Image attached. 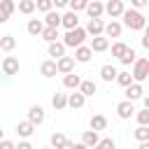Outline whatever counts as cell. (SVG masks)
I'll return each mask as SVG.
<instances>
[{
	"instance_id": "obj_1",
	"label": "cell",
	"mask_w": 149,
	"mask_h": 149,
	"mask_svg": "<svg viewBox=\"0 0 149 149\" xmlns=\"http://www.w3.org/2000/svg\"><path fill=\"white\" fill-rule=\"evenodd\" d=\"M123 23L130 28V30H144V26H147V19H144V14L140 12V9H126L123 14Z\"/></svg>"
},
{
	"instance_id": "obj_2",
	"label": "cell",
	"mask_w": 149,
	"mask_h": 149,
	"mask_svg": "<svg viewBox=\"0 0 149 149\" xmlns=\"http://www.w3.org/2000/svg\"><path fill=\"white\" fill-rule=\"evenodd\" d=\"M88 37V33H86V28H72V30H68L65 35H63V44L65 47H72V49H77V47H81L84 44V40Z\"/></svg>"
},
{
	"instance_id": "obj_3",
	"label": "cell",
	"mask_w": 149,
	"mask_h": 149,
	"mask_svg": "<svg viewBox=\"0 0 149 149\" xmlns=\"http://www.w3.org/2000/svg\"><path fill=\"white\" fill-rule=\"evenodd\" d=\"M130 74H133L135 81L142 84V81L149 77V58H137V61L133 63V72H130Z\"/></svg>"
},
{
	"instance_id": "obj_4",
	"label": "cell",
	"mask_w": 149,
	"mask_h": 149,
	"mask_svg": "<svg viewBox=\"0 0 149 149\" xmlns=\"http://www.w3.org/2000/svg\"><path fill=\"white\" fill-rule=\"evenodd\" d=\"M74 56H61L58 61H56V65H58V72L61 74H70V72H74Z\"/></svg>"
},
{
	"instance_id": "obj_5",
	"label": "cell",
	"mask_w": 149,
	"mask_h": 149,
	"mask_svg": "<svg viewBox=\"0 0 149 149\" xmlns=\"http://www.w3.org/2000/svg\"><path fill=\"white\" fill-rule=\"evenodd\" d=\"M2 72H5L7 77L16 74V72H19V58H16V56H5V58H2Z\"/></svg>"
},
{
	"instance_id": "obj_6",
	"label": "cell",
	"mask_w": 149,
	"mask_h": 149,
	"mask_svg": "<svg viewBox=\"0 0 149 149\" xmlns=\"http://www.w3.org/2000/svg\"><path fill=\"white\" fill-rule=\"evenodd\" d=\"M105 12H107L112 19H119V16L126 12V7H123V0H109V2L105 5Z\"/></svg>"
},
{
	"instance_id": "obj_7",
	"label": "cell",
	"mask_w": 149,
	"mask_h": 149,
	"mask_svg": "<svg viewBox=\"0 0 149 149\" xmlns=\"http://www.w3.org/2000/svg\"><path fill=\"white\" fill-rule=\"evenodd\" d=\"M133 112H135V107H133V100H121L119 105H116V114H119V119H130L133 116Z\"/></svg>"
},
{
	"instance_id": "obj_8",
	"label": "cell",
	"mask_w": 149,
	"mask_h": 149,
	"mask_svg": "<svg viewBox=\"0 0 149 149\" xmlns=\"http://www.w3.org/2000/svg\"><path fill=\"white\" fill-rule=\"evenodd\" d=\"M86 33L93 35V37L102 35V33H105V23H102V19H88V23H86Z\"/></svg>"
},
{
	"instance_id": "obj_9",
	"label": "cell",
	"mask_w": 149,
	"mask_h": 149,
	"mask_svg": "<svg viewBox=\"0 0 149 149\" xmlns=\"http://www.w3.org/2000/svg\"><path fill=\"white\" fill-rule=\"evenodd\" d=\"M84 102H86V95L77 88L74 93H70L68 95V107H72V109H81L84 107Z\"/></svg>"
},
{
	"instance_id": "obj_10",
	"label": "cell",
	"mask_w": 149,
	"mask_h": 149,
	"mask_svg": "<svg viewBox=\"0 0 149 149\" xmlns=\"http://www.w3.org/2000/svg\"><path fill=\"white\" fill-rule=\"evenodd\" d=\"M28 121H33L35 126H40V123L44 121V107H42V105H33V107L28 109Z\"/></svg>"
},
{
	"instance_id": "obj_11",
	"label": "cell",
	"mask_w": 149,
	"mask_h": 149,
	"mask_svg": "<svg viewBox=\"0 0 149 149\" xmlns=\"http://www.w3.org/2000/svg\"><path fill=\"white\" fill-rule=\"evenodd\" d=\"M86 14H88L91 19H100V16L105 14V5H102V2H98V0H91V2H88V7H86Z\"/></svg>"
},
{
	"instance_id": "obj_12",
	"label": "cell",
	"mask_w": 149,
	"mask_h": 149,
	"mask_svg": "<svg viewBox=\"0 0 149 149\" xmlns=\"http://www.w3.org/2000/svg\"><path fill=\"white\" fill-rule=\"evenodd\" d=\"M61 26H63L65 30L77 28V26H79V16H77V12H72V9H70V12H65V14H63V23H61Z\"/></svg>"
},
{
	"instance_id": "obj_13",
	"label": "cell",
	"mask_w": 149,
	"mask_h": 149,
	"mask_svg": "<svg viewBox=\"0 0 149 149\" xmlns=\"http://www.w3.org/2000/svg\"><path fill=\"white\" fill-rule=\"evenodd\" d=\"M44 28H47V23H44V21H40V19H30V21H28V26H26V30H28L33 37H40Z\"/></svg>"
},
{
	"instance_id": "obj_14",
	"label": "cell",
	"mask_w": 149,
	"mask_h": 149,
	"mask_svg": "<svg viewBox=\"0 0 149 149\" xmlns=\"http://www.w3.org/2000/svg\"><path fill=\"white\" fill-rule=\"evenodd\" d=\"M91 56H93V49H91V47H84V44H81V47L74 49V61H77V63H88Z\"/></svg>"
},
{
	"instance_id": "obj_15",
	"label": "cell",
	"mask_w": 149,
	"mask_h": 149,
	"mask_svg": "<svg viewBox=\"0 0 149 149\" xmlns=\"http://www.w3.org/2000/svg\"><path fill=\"white\" fill-rule=\"evenodd\" d=\"M40 72H42V77H47V79L56 77V74H58V65H56V61H44V63L40 65Z\"/></svg>"
},
{
	"instance_id": "obj_16",
	"label": "cell",
	"mask_w": 149,
	"mask_h": 149,
	"mask_svg": "<svg viewBox=\"0 0 149 149\" xmlns=\"http://www.w3.org/2000/svg\"><path fill=\"white\" fill-rule=\"evenodd\" d=\"M142 93H144V88L140 81H133L130 86H126V100H137V98H142Z\"/></svg>"
},
{
	"instance_id": "obj_17",
	"label": "cell",
	"mask_w": 149,
	"mask_h": 149,
	"mask_svg": "<svg viewBox=\"0 0 149 149\" xmlns=\"http://www.w3.org/2000/svg\"><path fill=\"white\" fill-rule=\"evenodd\" d=\"M81 142H84L88 149H93V147L100 142V135H98V130H93V128H91V130H84V133H81Z\"/></svg>"
},
{
	"instance_id": "obj_18",
	"label": "cell",
	"mask_w": 149,
	"mask_h": 149,
	"mask_svg": "<svg viewBox=\"0 0 149 149\" xmlns=\"http://www.w3.org/2000/svg\"><path fill=\"white\" fill-rule=\"evenodd\" d=\"M121 30H123V26L119 23V21H109V23H105V37H121Z\"/></svg>"
},
{
	"instance_id": "obj_19",
	"label": "cell",
	"mask_w": 149,
	"mask_h": 149,
	"mask_svg": "<svg viewBox=\"0 0 149 149\" xmlns=\"http://www.w3.org/2000/svg\"><path fill=\"white\" fill-rule=\"evenodd\" d=\"M91 49L98 51V54H100V51H107V49H109V37H105V35L93 37V40H91Z\"/></svg>"
},
{
	"instance_id": "obj_20",
	"label": "cell",
	"mask_w": 149,
	"mask_h": 149,
	"mask_svg": "<svg viewBox=\"0 0 149 149\" xmlns=\"http://www.w3.org/2000/svg\"><path fill=\"white\" fill-rule=\"evenodd\" d=\"M116 74H119V70L114 65H109V63L100 68V79L102 81H116Z\"/></svg>"
},
{
	"instance_id": "obj_21",
	"label": "cell",
	"mask_w": 149,
	"mask_h": 149,
	"mask_svg": "<svg viewBox=\"0 0 149 149\" xmlns=\"http://www.w3.org/2000/svg\"><path fill=\"white\" fill-rule=\"evenodd\" d=\"M63 86H65V88L77 91V88L81 86V77H79L77 72H70V74H65V77H63Z\"/></svg>"
},
{
	"instance_id": "obj_22",
	"label": "cell",
	"mask_w": 149,
	"mask_h": 149,
	"mask_svg": "<svg viewBox=\"0 0 149 149\" xmlns=\"http://www.w3.org/2000/svg\"><path fill=\"white\" fill-rule=\"evenodd\" d=\"M44 23L47 26H51V28H61V23H63V14H58V12H47L44 14Z\"/></svg>"
},
{
	"instance_id": "obj_23",
	"label": "cell",
	"mask_w": 149,
	"mask_h": 149,
	"mask_svg": "<svg viewBox=\"0 0 149 149\" xmlns=\"http://www.w3.org/2000/svg\"><path fill=\"white\" fill-rule=\"evenodd\" d=\"M47 51H49V56H54V61H58L61 56H65V44L58 42V40L56 42H49V49Z\"/></svg>"
},
{
	"instance_id": "obj_24",
	"label": "cell",
	"mask_w": 149,
	"mask_h": 149,
	"mask_svg": "<svg viewBox=\"0 0 149 149\" xmlns=\"http://www.w3.org/2000/svg\"><path fill=\"white\" fill-rule=\"evenodd\" d=\"M16 133H19V135H21V137H30V135H33V133H35V123H33V121H28V119H26V121H21V123H19V126H16Z\"/></svg>"
},
{
	"instance_id": "obj_25",
	"label": "cell",
	"mask_w": 149,
	"mask_h": 149,
	"mask_svg": "<svg viewBox=\"0 0 149 149\" xmlns=\"http://www.w3.org/2000/svg\"><path fill=\"white\" fill-rule=\"evenodd\" d=\"M51 105H54V109H65L68 107V95L65 93H54V98H51Z\"/></svg>"
},
{
	"instance_id": "obj_26",
	"label": "cell",
	"mask_w": 149,
	"mask_h": 149,
	"mask_svg": "<svg viewBox=\"0 0 149 149\" xmlns=\"http://www.w3.org/2000/svg\"><path fill=\"white\" fill-rule=\"evenodd\" d=\"M16 7H19L21 14H33V12L37 9V2H35V0H19Z\"/></svg>"
},
{
	"instance_id": "obj_27",
	"label": "cell",
	"mask_w": 149,
	"mask_h": 149,
	"mask_svg": "<svg viewBox=\"0 0 149 149\" xmlns=\"http://www.w3.org/2000/svg\"><path fill=\"white\" fill-rule=\"evenodd\" d=\"M44 42H56L61 35H58V28H51V26H47L44 30H42V35H40Z\"/></svg>"
},
{
	"instance_id": "obj_28",
	"label": "cell",
	"mask_w": 149,
	"mask_h": 149,
	"mask_svg": "<svg viewBox=\"0 0 149 149\" xmlns=\"http://www.w3.org/2000/svg\"><path fill=\"white\" fill-rule=\"evenodd\" d=\"M119 61H121V65H133V63L137 61V51H135L133 47H128V49H126V54H123Z\"/></svg>"
},
{
	"instance_id": "obj_29",
	"label": "cell",
	"mask_w": 149,
	"mask_h": 149,
	"mask_svg": "<svg viewBox=\"0 0 149 149\" xmlns=\"http://www.w3.org/2000/svg\"><path fill=\"white\" fill-rule=\"evenodd\" d=\"M79 91L88 98V95H93L95 91H98V86H95V81H91V79H81V86H79Z\"/></svg>"
},
{
	"instance_id": "obj_30",
	"label": "cell",
	"mask_w": 149,
	"mask_h": 149,
	"mask_svg": "<svg viewBox=\"0 0 149 149\" xmlns=\"http://www.w3.org/2000/svg\"><path fill=\"white\" fill-rule=\"evenodd\" d=\"M93 130H105L107 128V119L102 116V114H95V116H91V123H88Z\"/></svg>"
},
{
	"instance_id": "obj_31",
	"label": "cell",
	"mask_w": 149,
	"mask_h": 149,
	"mask_svg": "<svg viewBox=\"0 0 149 149\" xmlns=\"http://www.w3.org/2000/svg\"><path fill=\"white\" fill-rule=\"evenodd\" d=\"M14 47H16L14 35H2V37H0V49H2V51H12Z\"/></svg>"
},
{
	"instance_id": "obj_32",
	"label": "cell",
	"mask_w": 149,
	"mask_h": 149,
	"mask_svg": "<svg viewBox=\"0 0 149 149\" xmlns=\"http://www.w3.org/2000/svg\"><path fill=\"white\" fill-rule=\"evenodd\" d=\"M116 81H119V86H123V88H126V86H130L135 79H133V74H130V72H119V74H116Z\"/></svg>"
},
{
	"instance_id": "obj_33",
	"label": "cell",
	"mask_w": 149,
	"mask_h": 149,
	"mask_svg": "<svg viewBox=\"0 0 149 149\" xmlns=\"http://www.w3.org/2000/svg\"><path fill=\"white\" fill-rule=\"evenodd\" d=\"M65 142H68V137H65L63 133H58V130H56V133L51 135V147H54V149H61Z\"/></svg>"
},
{
	"instance_id": "obj_34",
	"label": "cell",
	"mask_w": 149,
	"mask_h": 149,
	"mask_svg": "<svg viewBox=\"0 0 149 149\" xmlns=\"http://www.w3.org/2000/svg\"><path fill=\"white\" fill-rule=\"evenodd\" d=\"M137 142H147L149 140V126H137V130L133 133Z\"/></svg>"
},
{
	"instance_id": "obj_35",
	"label": "cell",
	"mask_w": 149,
	"mask_h": 149,
	"mask_svg": "<svg viewBox=\"0 0 149 149\" xmlns=\"http://www.w3.org/2000/svg\"><path fill=\"white\" fill-rule=\"evenodd\" d=\"M126 49H128V44H123V42H114V44H112V56L121 58V56L126 54Z\"/></svg>"
},
{
	"instance_id": "obj_36",
	"label": "cell",
	"mask_w": 149,
	"mask_h": 149,
	"mask_svg": "<svg viewBox=\"0 0 149 149\" xmlns=\"http://www.w3.org/2000/svg\"><path fill=\"white\" fill-rule=\"evenodd\" d=\"M88 2H91V0H70V9H72V12H81V9L88 7Z\"/></svg>"
},
{
	"instance_id": "obj_37",
	"label": "cell",
	"mask_w": 149,
	"mask_h": 149,
	"mask_svg": "<svg viewBox=\"0 0 149 149\" xmlns=\"http://www.w3.org/2000/svg\"><path fill=\"white\" fill-rule=\"evenodd\" d=\"M93 149H116V144H114V140H112V137H102Z\"/></svg>"
},
{
	"instance_id": "obj_38",
	"label": "cell",
	"mask_w": 149,
	"mask_h": 149,
	"mask_svg": "<svg viewBox=\"0 0 149 149\" xmlns=\"http://www.w3.org/2000/svg\"><path fill=\"white\" fill-rule=\"evenodd\" d=\"M35 2H37V9H40V12H44V14L54 9V0H35Z\"/></svg>"
},
{
	"instance_id": "obj_39",
	"label": "cell",
	"mask_w": 149,
	"mask_h": 149,
	"mask_svg": "<svg viewBox=\"0 0 149 149\" xmlns=\"http://www.w3.org/2000/svg\"><path fill=\"white\" fill-rule=\"evenodd\" d=\"M135 119H137V123H140V126H149V109L144 107L142 112H137V114H135Z\"/></svg>"
},
{
	"instance_id": "obj_40",
	"label": "cell",
	"mask_w": 149,
	"mask_h": 149,
	"mask_svg": "<svg viewBox=\"0 0 149 149\" xmlns=\"http://www.w3.org/2000/svg\"><path fill=\"white\" fill-rule=\"evenodd\" d=\"M0 7L12 16V14H14V9H16V2H14V0H0Z\"/></svg>"
},
{
	"instance_id": "obj_41",
	"label": "cell",
	"mask_w": 149,
	"mask_h": 149,
	"mask_svg": "<svg viewBox=\"0 0 149 149\" xmlns=\"http://www.w3.org/2000/svg\"><path fill=\"white\" fill-rule=\"evenodd\" d=\"M149 5V0H130V7L133 9H142V7H147Z\"/></svg>"
},
{
	"instance_id": "obj_42",
	"label": "cell",
	"mask_w": 149,
	"mask_h": 149,
	"mask_svg": "<svg viewBox=\"0 0 149 149\" xmlns=\"http://www.w3.org/2000/svg\"><path fill=\"white\" fill-rule=\"evenodd\" d=\"M0 149H16V144L12 140H0Z\"/></svg>"
},
{
	"instance_id": "obj_43",
	"label": "cell",
	"mask_w": 149,
	"mask_h": 149,
	"mask_svg": "<svg viewBox=\"0 0 149 149\" xmlns=\"http://www.w3.org/2000/svg\"><path fill=\"white\" fill-rule=\"evenodd\" d=\"M54 7L61 9V7H70V0H54Z\"/></svg>"
},
{
	"instance_id": "obj_44",
	"label": "cell",
	"mask_w": 149,
	"mask_h": 149,
	"mask_svg": "<svg viewBox=\"0 0 149 149\" xmlns=\"http://www.w3.org/2000/svg\"><path fill=\"white\" fill-rule=\"evenodd\" d=\"M16 149H33V144H30L28 140H23V142H19V144H16Z\"/></svg>"
},
{
	"instance_id": "obj_45",
	"label": "cell",
	"mask_w": 149,
	"mask_h": 149,
	"mask_svg": "<svg viewBox=\"0 0 149 149\" xmlns=\"http://www.w3.org/2000/svg\"><path fill=\"white\" fill-rule=\"evenodd\" d=\"M7 21H9V14H7V12L0 7V23H7Z\"/></svg>"
},
{
	"instance_id": "obj_46",
	"label": "cell",
	"mask_w": 149,
	"mask_h": 149,
	"mask_svg": "<svg viewBox=\"0 0 149 149\" xmlns=\"http://www.w3.org/2000/svg\"><path fill=\"white\" fill-rule=\"evenodd\" d=\"M61 149H74V142H70V140H68V142H65Z\"/></svg>"
},
{
	"instance_id": "obj_47",
	"label": "cell",
	"mask_w": 149,
	"mask_h": 149,
	"mask_svg": "<svg viewBox=\"0 0 149 149\" xmlns=\"http://www.w3.org/2000/svg\"><path fill=\"white\" fill-rule=\"evenodd\" d=\"M142 47H144V49H149V35H144V37H142Z\"/></svg>"
},
{
	"instance_id": "obj_48",
	"label": "cell",
	"mask_w": 149,
	"mask_h": 149,
	"mask_svg": "<svg viewBox=\"0 0 149 149\" xmlns=\"http://www.w3.org/2000/svg\"><path fill=\"white\" fill-rule=\"evenodd\" d=\"M74 149H88V147H86L84 142H74Z\"/></svg>"
},
{
	"instance_id": "obj_49",
	"label": "cell",
	"mask_w": 149,
	"mask_h": 149,
	"mask_svg": "<svg viewBox=\"0 0 149 149\" xmlns=\"http://www.w3.org/2000/svg\"><path fill=\"white\" fill-rule=\"evenodd\" d=\"M142 102H144V107L149 109V95H142Z\"/></svg>"
},
{
	"instance_id": "obj_50",
	"label": "cell",
	"mask_w": 149,
	"mask_h": 149,
	"mask_svg": "<svg viewBox=\"0 0 149 149\" xmlns=\"http://www.w3.org/2000/svg\"><path fill=\"white\" fill-rule=\"evenodd\" d=\"M137 149H149V140H147V142H140V147H137Z\"/></svg>"
},
{
	"instance_id": "obj_51",
	"label": "cell",
	"mask_w": 149,
	"mask_h": 149,
	"mask_svg": "<svg viewBox=\"0 0 149 149\" xmlns=\"http://www.w3.org/2000/svg\"><path fill=\"white\" fill-rule=\"evenodd\" d=\"M144 35H149V23H147V26H144Z\"/></svg>"
},
{
	"instance_id": "obj_52",
	"label": "cell",
	"mask_w": 149,
	"mask_h": 149,
	"mask_svg": "<svg viewBox=\"0 0 149 149\" xmlns=\"http://www.w3.org/2000/svg\"><path fill=\"white\" fill-rule=\"evenodd\" d=\"M42 149H54V147H51V144H49V147H42Z\"/></svg>"
},
{
	"instance_id": "obj_53",
	"label": "cell",
	"mask_w": 149,
	"mask_h": 149,
	"mask_svg": "<svg viewBox=\"0 0 149 149\" xmlns=\"http://www.w3.org/2000/svg\"><path fill=\"white\" fill-rule=\"evenodd\" d=\"M0 140H5V137H2V130H0Z\"/></svg>"
}]
</instances>
